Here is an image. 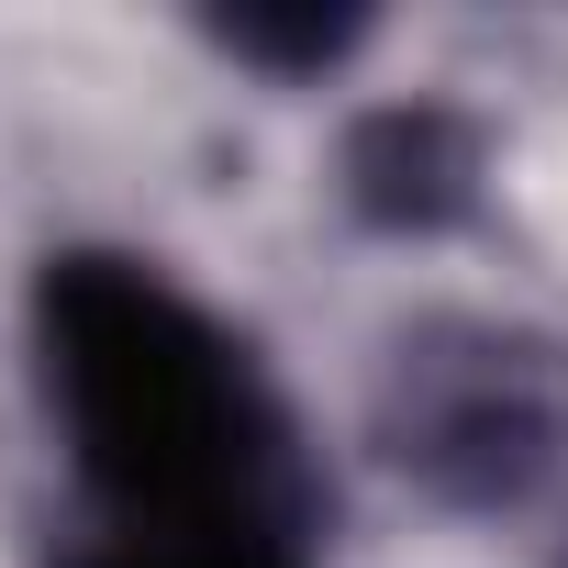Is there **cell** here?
<instances>
[{"label": "cell", "mask_w": 568, "mask_h": 568, "mask_svg": "<svg viewBox=\"0 0 568 568\" xmlns=\"http://www.w3.org/2000/svg\"><path fill=\"white\" fill-rule=\"evenodd\" d=\"M34 379L90 501L79 546L123 557H324V479L267 357L134 245L34 267Z\"/></svg>", "instance_id": "obj_1"}, {"label": "cell", "mask_w": 568, "mask_h": 568, "mask_svg": "<svg viewBox=\"0 0 568 568\" xmlns=\"http://www.w3.org/2000/svg\"><path fill=\"white\" fill-rule=\"evenodd\" d=\"M379 446L446 513H524L568 468V368L490 313H424L379 357Z\"/></svg>", "instance_id": "obj_2"}, {"label": "cell", "mask_w": 568, "mask_h": 568, "mask_svg": "<svg viewBox=\"0 0 568 568\" xmlns=\"http://www.w3.org/2000/svg\"><path fill=\"white\" fill-rule=\"evenodd\" d=\"M479 179H490V145L457 101H379L346 123V212L379 223V234H446L479 212Z\"/></svg>", "instance_id": "obj_3"}, {"label": "cell", "mask_w": 568, "mask_h": 568, "mask_svg": "<svg viewBox=\"0 0 568 568\" xmlns=\"http://www.w3.org/2000/svg\"><path fill=\"white\" fill-rule=\"evenodd\" d=\"M223 34V57H245V68H267V79H324L335 57H357V12H223L212 23Z\"/></svg>", "instance_id": "obj_4"}]
</instances>
